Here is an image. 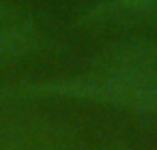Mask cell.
Masks as SVG:
<instances>
[{"instance_id": "6da1fadb", "label": "cell", "mask_w": 157, "mask_h": 150, "mask_svg": "<svg viewBox=\"0 0 157 150\" xmlns=\"http://www.w3.org/2000/svg\"><path fill=\"white\" fill-rule=\"evenodd\" d=\"M35 101H78L118 112L157 116V90L131 84L127 79L86 71L71 77H50L39 82H20L0 88V107H20Z\"/></svg>"}, {"instance_id": "7a4b0ae2", "label": "cell", "mask_w": 157, "mask_h": 150, "mask_svg": "<svg viewBox=\"0 0 157 150\" xmlns=\"http://www.w3.org/2000/svg\"><path fill=\"white\" fill-rule=\"evenodd\" d=\"M86 71L114 75L157 90V41L129 39L110 43L88 58Z\"/></svg>"}, {"instance_id": "3957f363", "label": "cell", "mask_w": 157, "mask_h": 150, "mask_svg": "<svg viewBox=\"0 0 157 150\" xmlns=\"http://www.w3.org/2000/svg\"><path fill=\"white\" fill-rule=\"evenodd\" d=\"M0 150H69V144L56 124L17 114L0 120Z\"/></svg>"}, {"instance_id": "277c9868", "label": "cell", "mask_w": 157, "mask_h": 150, "mask_svg": "<svg viewBox=\"0 0 157 150\" xmlns=\"http://www.w3.org/2000/svg\"><path fill=\"white\" fill-rule=\"evenodd\" d=\"M52 47V41L30 20L0 22V69L15 67L24 60L41 56Z\"/></svg>"}, {"instance_id": "5b68a950", "label": "cell", "mask_w": 157, "mask_h": 150, "mask_svg": "<svg viewBox=\"0 0 157 150\" xmlns=\"http://www.w3.org/2000/svg\"><path fill=\"white\" fill-rule=\"evenodd\" d=\"M157 9V0H97L86 7L78 17V28H121Z\"/></svg>"}, {"instance_id": "8992f818", "label": "cell", "mask_w": 157, "mask_h": 150, "mask_svg": "<svg viewBox=\"0 0 157 150\" xmlns=\"http://www.w3.org/2000/svg\"><path fill=\"white\" fill-rule=\"evenodd\" d=\"M123 30H144V32H157V9L138 17V20H131L127 22L125 26H121Z\"/></svg>"}, {"instance_id": "52a82bcc", "label": "cell", "mask_w": 157, "mask_h": 150, "mask_svg": "<svg viewBox=\"0 0 157 150\" xmlns=\"http://www.w3.org/2000/svg\"><path fill=\"white\" fill-rule=\"evenodd\" d=\"M11 20H24V15L17 9L9 7L5 2H0V22H11Z\"/></svg>"}, {"instance_id": "ba28073f", "label": "cell", "mask_w": 157, "mask_h": 150, "mask_svg": "<svg viewBox=\"0 0 157 150\" xmlns=\"http://www.w3.org/2000/svg\"><path fill=\"white\" fill-rule=\"evenodd\" d=\"M151 122H153V124H157V116H153V120H151Z\"/></svg>"}]
</instances>
